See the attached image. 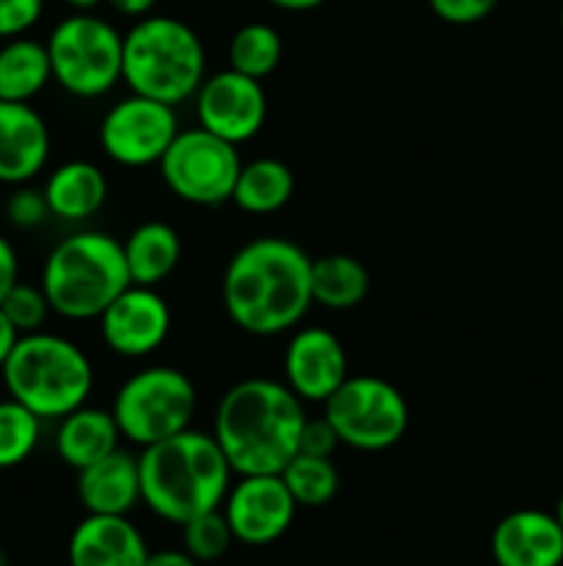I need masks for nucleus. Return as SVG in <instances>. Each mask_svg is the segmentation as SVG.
I'll use <instances>...</instances> for the list:
<instances>
[{
	"instance_id": "1",
	"label": "nucleus",
	"mask_w": 563,
	"mask_h": 566,
	"mask_svg": "<svg viewBox=\"0 0 563 566\" xmlns=\"http://www.w3.org/2000/svg\"><path fill=\"white\" fill-rule=\"evenodd\" d=\"M312 258L290 238L263 235L243 243L226 263L221 298L237 329L274 337L296 329L312 307Z\"/></svg>"
},
{
	"instance_id": "2",
	"label": "nucleus",
	"mask_w": 563,
	"mask_h": 566,
	"mask_svg": "<svg viewBox=\"0 0 563 566\" xmlns=\"http://www.w3.org/2000/svg\"><path fill=\"white\" fill-rule=\"evenodd\" d=\"M304 401L274 379H243L221 396L213 437L235 475H274L298 453Z\"/></svg>"
},
{
	"instance_id": "3",
	"label": "nucleus",
	"mask_w": 563,
	"mask_h": 566,
	"mask_svg": "<svg viewBox=\"0 0 563 566\" xmlns=\"http://www.w3.org/2000/svg\"><path fill=\"white\" fill-rule=\"evenodd\" d=\"M138 473L141 503L174 525L221 509L235 475L215 437L196 429H185L144 448Z\"/></svg>"
},
{
	"instance_id": "4",
	"label": "nucleus",
	"mask_w": 563,
	"mask_h": 566,
	"mask_svg": "<svg viewBox=\"0 0 563 566\" xmlns=\"http://www.w3.org/2000/svg\"><path fill=\"white\" fill-rule=\"evenodd\" d=\"M130 285L121 241L97 230L66 235L55 243L42 269V291L50 310L70 321L99 318Z\"/></svg>"
},
{
	"instance_id": "5",
	"label": "nucleus",
	"mask_w": 563,
	"mask_h": 566,
	"mask_svg": "<svg viewBox=\"0 0 563 566\" xmlns=\"http://www.w3.org/2000/svg\"><path fill=\"white\" fill-rule=\"evenodd\" d=\"M208 70V55L199 33L174 17H141L125 33L121 81L132 94L180 105L199 92Z\"/></svg>"
},
{
	"instance_id": "6",
	"label": "nucleus",
	"mask_w": 563,
	"mask_h": 566,
	"mask_svg": "<svg viewBox=\"0 0 563 566\" xmlns=\"http://www.w3.org/2000/svg\"><path fill=\"white\" fill-rule=\"evenodd\" d=\"M9 398L31 409L39 420H61L88 401L94 370L81 346L61 335H20L3 365Z\"/></svg>"
},
{
	"instance_id": "7",
	"label": "nucleus",
	"mask_w": 563,
	"mask_h": 566,
	"mask_svg": "<svg viewBox=\"0 0 563 566\" xmlns=\"http://www.w3.org/2000/svg\"><path fill=\"white\" fill-rule=\"evenodd\" d=\"M121 53L125 36L92 11L61 20L47 39L53 81L81 99L103 97L121 81Z\"/></svg>"
},
{
	"instance_id": "8",
	"label": "nucleus",
	"mask_w": 563,
	"mask_h": 566,
	"mask_svg": "<svg viewBox=\"0 0 563 566\" xmlns=\"http://www.w3.org/2000/svg\"><path fill=\"white\" fill-rule=\"evenodd\" d=\"M196 387L182 370L155 365L132 374L114 398L121 437L147 448L191 429L196 415Z\"/></svg>"
},
{
	"instance_id": "9",
	"label": "nucleus",
	"mask_w": 563,
	"mask_h": 566,
	"mask_svg": "<svg viewBox=\"0 0 563 566\" xmlns=\"http://www.w3.org/2000/svg\"><path fill=\"white\" fill-rule=\"evenodd\" d=\"M323 418L340 446L375 453L397 446L408 429V403L392 381L379 376H348L323 403Z\"/></svg>"
},
{
	"instance_id": "10",
	"label": "nucleus",
	"mask_w": 563,
	"mask_h": 566,
	"mask_svg": "<svg viewBox=\"0 0 563 566\" xmlns=\"http://www.w3.org/2000/svg\"><path fill=\"white\" fill-rule=\"evenodd\" d=\"M158 166L166 188L177 199L213 208L232 199L243 160L235 144L213 136L204 127H193L177 133Z\"/></svg>"
},
{
	"instance_id": "11",
	"label": "nucleus",
	"mask_w": 563,
	"mask_h": 566,
	"mask_svg": "<svg viewBox=\"0 0 563 566\" xmlns=\"http://www.w3.org/2000/svg\"><path fill=\"white\" fill-rule=\"evenodd\" d=\"M177 133L180 122L171 105L130 94L110 105L99 122V147L114 164L141 169V166L160 164Z\"/></svg>"
},
{
	"instance_id": "12",
	"label": "nucleus",
	"mask_w": 563,
	"mask_h": 566,
	"mask_svg": "<svg viewBox=\"0 0 563 566\" xmlns=\"http://www.w3.org/2000/svg\"><path fill=\"white\" fill-rule=\"evenodd\" d=\"M196 97V119L213 136L230 144H246L263 130L268 116V97L263 83L235 70L204 77Z\"/></svg>"
},
{
	"instance_id": "13",
	"label": "nucleus",
	"mask_w": 563,
	"mask_h": 566,
	"mask_svg": "<svg viewBox=\"0 0 563 566\" xmlns=\"http://www.w3.org/2000/svg\"><path fill=\"white\" fill-rule=\"evenodd\" d=\"M221 506L235 542L248 547H265L282 539L298 509L279 473L237 475V484L230 486Z\"/></svg>"
},
{
	"instance_id": "14",
	"label": "nucleus",
	"mask_w": 563,
	"mask_h": 566,
	"mask_svg": "<svg viewBox=\"0 0 563 566\" xmlns=\"http://www.w3.org/2000/svg\"><path fill=\"white\" fill-rule=\"evenodd\" d=\"M99 335L105 346L127 359H141L158 352L171 332V310L155 287L130 285L99 315Z\"/></svg>"
},
{
	"instance_id": "15",
	"label": "nucleus",
	"mask_w": 563,
	"mask_h": 566,
	"mask_svg": "<svg viewBox=\"0 0 563 566\" xmlns=\"http://www.w3.org/2000/svg\"><path fill=\"white\" fill-rule=\"evenodd\" d=\"M348 354L323 326H304L285 348V385L304 403H326L348 379Z\"/></svg>"
},
{
	"instance_id": "16",
	"label": "nucleus",
	"mask_w": 563,
	"mask_h": 566,
	"mask_svg": "<svg viewBox=\"0 0 563 566\" xmlns=\"http://www.w3.org/2000/svg\"><path fill=\"white\" fill-rule=\"evenodd\" d=\"M489 547L497 566H561L563 528L555 514L519 509L495 525Z\"/></svg>"
},
{
	"instance_id": "17",
	"label": "nucleus",
	"mask_w": 563,
	"mask_h": 566,
	"mask_svg": "<svg viewBox=\"0 0 563 566\" xmlns=\"http://www.w3.org/2000/svg\"><path fill=\"white\" fill-rule=\"evenodd\" d=\"M50 158V130L31 103L0 99V182L25 186Z\"/></svg>"
},
{
	"instance_id": "18",
	"label": "nucleus",
	"mask_w": 563,
	"mask_h": 566,
	"mask_svg": "<svg viewBox=\"0 0 563 566\" xmlns=\"http://www.w3.org/2000/svg\"><path fill=\"white\" fill-rule=\"evenodd\" d=\"M70 566H144L149 547L141 531L119 514H86L70 536Z\"/></svg>"
},
{
	"instance_id": "19",
	"label": "nucleus",
	"mask_w": 563,
	"mask_h": 566,
	"mask_svg": "<svg viewBox=\"0 0 563 566\" xmlns=\"http://www.w3.org/2000/svg\"><path fill=\"white\" fill-rule=\"evenodd\" d=\"M77 497L88 514H119L127 517L141 503L138 457L116 448L99 462L77 470Z\"/></svg>"
},
{
	"instance_id": "20",
	"label": "nucleus",
	"mask_w": 563,
	"mask_h": 566,
	"mask_svg": "<svg viewBox=\"0 0 563 566\" xmlns=\"http://www.w3.org/2000/svg\"><path fill=\"white\" fill-rule=\"evenodd\" d=\"M50 216L61 221H86L103 210L108 199V177L92 160H66L50 171L44 182Z\"/></svg>"
},
{
	"instance_id": "21",
	"label": "nucleus",
	"mask_w": 563,
	"mask_h": 566,
	"mask_svg": "<svg viewBox=\"0 0 563 566\" xmlns=\"http://www.w3.org/2000/svg\"><path fill=\"white\" fill-rule=\"evenodd\" d=\"M119 437L121 431L110 409L83 403L81 409L59 420L55 451H59L61 462L70 464L72 470H83L114 453L119 448Z\"/></svg>"
},
{
	"instance_id": "22",
	"label": "nucleus",
	"mask_w": 563,
	"mask_h": 566,
	"mask_svg": "<svg viewBox=\"0 0 563 566\" xmlns=\"http://www.w3.org/2000/svg\"><path fill=\"white\" fill-rule=\"evenodd\" d=\"M132 285L155 287L169 280L182 258L180 235L166 221H144L121 241Z\"/></svg>"
},
{
	"instance_id": "23",
	"label": "nucleus",
	"mask_w": 563,
	"mask_h": 566,
	"mask_svg": "<svg viewBox=\"0 0 563 566\" xmlns=\"http://www.w3.org/2000/svg\"><path fill=\"white\" fill-rule=\"evenodd\" d=\"M309 291L312 304L326 310H353L368 298L370 271L351 254H323L309 265Z\"/></svg>"
},
{
	"instance_id": "24",
	"label": "nucleus",
	"mask_w": 563,
	"mask_h": 566,
	"mask_svg": "<svg viewBox=\"0 0 563 566\" xmlns=\"http://www.w3.org/2000/svg\"><path fill=\"white\" fill-rule=\"evenodd\" d=\"M53 81L47 44L17 36L0 48V99L31 103Z\"/></svg>"
},
{
	"instance_id": "25",
	"label": "nucleus",
	"mask_w": 563,
	"mask_h": 566,
	"mask_svg": "<svg viewBox=\"0 0 563 566\" xmlns=\"http://www.w3.org/2000/svg\"><path fill=\"white\" fill-rule=\"evenodd\" d=\"M296 191L290 166L276 158H257L241 166L230 202L254 216H268L285 208Z\"/></svg>"
},
{
	"instance_id": "26",
	"label": "nucleus",
	"mask_w": 563,
	"mask_h": 566,
	"mask_svg": "<svg viewBox=\"0 0 563 566\" xmlns=\"http://www.w3.org/2000/svg\"><path fill=\"white\" fill-rule=\"evenodd\" d=\"M282 481L290 490L296 506L320 509L334 501L340 490V473H337L331 457H309L296 453L282 470Z\"/></svg>"
},
{
	"instance_id": "27",
	"label": "nucleus",
	"mask_w": 563,
	"mask_h": 566,
	"mask_svg": "<svg viewBox=\"0 0 563 566\" xmlns=\"http://www.w3.org/2000/svg\"><path fill=\"white\" fill-rule=\"evenodd\" d=\"M230 70L263 81L279 66L282 36L265 22H248L230 39Z\"/></svg>"
},
{
	"instance_id": "28",
	"label": "nucleus",
	"mask_w": 563,
	"mask_h": 566,
	"mask_svg": "<svg viewBox=\"0 0 563 566\" xmlns=\"http://www.w3.org/2000/svg\"><path fill=\"white\" fill-rule=\"evenodd\" d=\"M42 420L14 398L0 401V470H11L28 462L36 451Z\"/></svg>"
},
{
	"instance_id": "29",
	"label": "nucleus",
	"mask_w": 563,
	"mask_h": 566,
	"mask_svg": "<svg viewBox=\"0 0 563 566\" xmlns=\"http://www.w3.org/2000/svg\"><path fill=\"white\" fill-rule=\"evenodd\" d=\"M180 528H182V551H185L188 556L196 558L199 564H210L224 558L226 551H230V545L235 542L230 523H226L221 509L196 514L193 520L182 523Z\"/></svg>"
},
{
	"instance_id": "30",
	"label": "nucleus",
	"mask_w": 563,
	"mask_h": 566,
	"mask_svg": "<svg viewBox=\"0 0 563 566\" xmlns=\"http://www.w3.org/2000/svg\"><path fill=\"white\" fill-rule=\"evenodd\" d=\"M0 310H3L6 318L14 324V329L20 332V335L42 332L44 321L53 313L42 285H25V282H17V285L6 293V298L0 302Z\"/></svg>"
},
{
	"instance_id": "31",
	"label": "nucleus",
	"mask_w": 563,
	"mask_h": 566,
	"mask_svg": "<svg viewBox=\"0 0 563 566\" xmlns=\"http://www.w3.org/2000/svg\"><path fill=\"white\" fill-rule=\"evenodd\" d=\"M6 216H9L11 224L20 227V230H33V227H39L50 216L44 191H36V188H17L9 197V202H6Z\"/></svg>"
},
{
	"instance_id": "32",
	"label": "nucleus",
	"mask_w": 563,
	"mask_h": 566,
	"mask_svg": "<svg viewBox=\"0 0 563 566\" xmlns=\"http://www.w3.org/2000/svg\"><path fill=\"white\" fill-rule=\"evenodd\" d=\"M44 11V0H0V39H17L31 31Z\"/></svg>"
},
{
	"instance_id": "33",
	"label": "nucleus",
	"mask_w": 563,
	"mask_h": 566,
	"mask_svg": "<svg viewBox=\"0 0 563 566\" xmlns=\"http://www.w3.org/2000/svg\"><path fill=\"white\" fill-rule=\"evenodd\" d=\"M500 0H428L431 11L450 25H475L497 9Z\"/></svg>"
},
{
	"instance_id": "34",
	"label": "nucleus",
	"mask_w": 563,
	"mask_h": 566,
	"mask_svg": "<svg viewBox=\"0 0 563 566\" xmlns=\"http://www.w3.org/2000/svg\"><path fill=\"white\" fill-rule=\"evenodd\" d=\"M337 446H340V440H337L329 420L318 418L304 423L301 437H298V453H309V457H331Z\"/></svg>"
},
{
	"instance_id": "35",
	"label": "nucleus",
	"mask_w": 563,
	"mask_h": 566,
	"mask_svg": "<svg viewBox=\"0 0 563 566\" xmlns=\"http://www.w3.org/2000/svg\"><path fill=\"white\" fill-rule=\"evenodd\" d=\"M20 282V260H17L14 247L9 243V238L0 235V302L6 298V293Z\"/></svg>"
},
{
	"instance_id": "36",
	"label": "nucleus",
	"mask_w": 563,
	"mask_h": 566,
	"mask_svg": "<svg viewBox=\"0 0 563 566\" xmlns=\"http://www.w3.org/2000/svg\"><path fill=\"white\" fill-rule=\"evenodd\" d=\"M144 566H199V562L185 551H155Z\"/></svg>"
},
{
	"instance_id": "37",
	"label": "nucleus",
	"mask_w": 563,
	"mask_h": 566,
	"mask_svg": "<svg viewBox=\"0 0 563 566\" xmlns=\"http://www.w3.org/2000/svg\"><path fill=\"white\" fill-rule=\"evenodd\" d=\"M17 340H20V332L14 329V324H11V321L6 318L3 310H0V370H3L6 359L11 357V352H14Z\"/></svg>"
},
{
	"instance_id": "38",
	"label": "nucleus",
	"mask_w": 563,
	"mask_h": 566,
	"mask_svg": "<svg viewBox=\"0 0 563 566\" xmlns=\"http://www.w3.org/2000/svg\"><path fill=\"white\" fill-rule=\"evenodd\" d=\"M108 3L116 14L136 17V20H141V17H147L149 11L155 9V3H158V0H108Z\"/></svg>"
},
{
	"instance_id": "39",
	"label": "nucleus",
	"mask_w": 563,
	"mask_h": 566,
	"mask_svg": "<svg viewBox=\"0 0 563 566\" xmlns=\"http://www.w3.org/2000/svg\"><path fill=\"white\" fill-rule=\"evenodd\" d=\"M265 3L276 6L282 11H312L318 6H323L326 0H265Z\"/></svg>"
},
{
	"instance_id": "40",
	"label": "nucleus",
	"mask_w": 563,
	"mask_h": 566,
	"mask_svg": "<svg viewBox=\"0 0 563 566\" xmlns=\"http://www.w3.org/2000/svg\"><path fill=\"white\" fill-rule=\"evenodd\" d=\"M64 3L75 11H92V9H97L103 0H64Z\"/></svg>"
},
{
	"instance_id": "41",
	"label": "nucleus",
	"mask_w": 563,
	"mask_h": 566,
	"mask_svg": "<svg viewBox=\"0 0 563 566\" xmlns=\"http://www.w3.org/2000/svg\"><path fill=\"white\" fill-rule=\"evenodd\" d=\"M555 520H557V525L563 528V495H561V501H557V506H555Z\"/></svg>"
},
{
	"instance_id": "42",
	"label": "nucleus",
	"mask_w": 563,
	"mask_h": 566,
	"mask_svg": "<svg viewBox=\"0 0 563 566\" xmlns=\"http://www.w3.org/2000/svg\"><path fill=\"white\" fill-rule=\"evenodd\" d=\"M0 566H6V558H3V551H0Z\"/></svg>"
},
{
	"instance_id": "43",
	"label": "nucleus",
	"mask_w": 563,
	"mask_h": 566,
	"mask_svg": "<svg viewBox=\"0 0 563 566\" xmlns=\"http://www.w3.org/2000/svg\"><path fill=\"white\" fill-rule=\"evenodd\" d=\"M561 28H563V9H561Z\"/></svg>"
},
{
	"instance_id": "44",
	"label": "nucleus",
	"mask_w": 563,
	"mask_h": 566,
	"mask_svg": "<svg viewBox=\"0 0 563 566\" xmlns=\"http://www.w3.org/2000/svg\"><path fill=\"white\" fill-rule=\"evenodd\" d=\"M561 304H563V287H561Z\"/></svg>"
}]
</instances>
